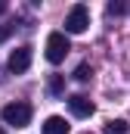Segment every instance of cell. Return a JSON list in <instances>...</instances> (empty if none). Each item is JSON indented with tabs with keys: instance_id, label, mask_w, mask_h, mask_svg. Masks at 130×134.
<instances>
[{
	"instance_id": "obj_1",
	"label": "cell",
	"mask_w": 130,
	"mask_h": 134,
	"mask_svg": "<svg viewBox=\"0 0 130 134\" xmlns=\"http://www.w3.org/2000/svg\"><path fill=\"white\" fill-rule=\"evenodd\" d=\"M87 28H90V9L84 3L71 6L68 16H65V34H84Z\"/></svg>"
},
{
	"instance_id": "obj_2",
	"label": "cell",
	"mask_w": 130,
	"mask_h": 134,
	"mask_svg": "<svg viewBox=\"0 0 130 134\" xmlns=\"http://www.w3.org/2000/svg\"><path fill=\"white\" fill-rule=\"evenodd\" d=\"M68 50H71V44H68L65 31H53L50 37H47V63L59 66L65 56H68Z\"/></svg>"
},
{
	"instance_id": "obj_3",
	"label": "cell",
	"mask_w": 130,
	"mask_h": 134,
	"mask_svg": "<svg viewBox=\"0 0 130 134\" xmlns=\"http://www.w3.org/2000/svg\"><path fill=\"white\" fill-rule=\"evenodd\" d=\"M0 115H3V122H6V125L25 128V125L31 122V106H28V103H6V106L0 109Z\"/></svg>"
},
{
	"instance_id": "obj_4",
	"label": "cell",
	"mask_w": 130,
	"mask_h": 134,
	"mask_svg": "<svg viewBox=\"0 0 130 134\" xmlns=\"http://www.w3.org/2000/svg\"><path fill=\"white\" fill-rule=\"evenodd\" d=\"M6 66H9V72H12V75L28 72V69H31V47H28V44L16 47V50L9 53V63H6Z\"/></svg>"
},
{
	"instance_id": "obj_5",
	"label": "cell",
	"mask_w": 130,
	"mask_h": 134,
	"mask_svg": "<svg viewBox=\"0 0 130 134\" xmlns=\"http://www.w3.org/2000/svg\"><path fill=\"white\" fill-rule=\"evenodd\" d=\"M68 109H71V115H77V119H90V115H93V100H90L87 94H71V97H68Z\"/></svg>"
},
{
	"instance_id": "obj_6",
	"label": "cell",
	"mask_w": 130,
	"mask_h": 134,
	"mask_svg": "<svg viewBox=\"0 0 130 134\" xmlns=\"http://www.w3.org/2000/svg\"><path fill=\"white\" fill-rule=\"evenodd\" d=\"M43 134H68V122L62 115H50L43 122Z\"/></svg>"
},
{
	"instance_id": "obj_7",
	"label": "cell",
	"mask_w": 130,
	"mask_h": 134,
	"mask_svg": "<svg viewBox=\"0 0 130 134\" xmlns=\"http://www.w3.org/2000/svg\"><path fill=\"white\" fill-rule=\"evenodd\" d=\"M47 91H50L53 97H62V94H65V75H50Z\"/></svg>"
},
{
	"instance_id": "obj_8",
	"label": "cell",
	"mask_w": 130,
	"mask_h": 134,
	"mask_svg": "<svg viewBox=\"0 0 130 134\" xmlns=\"http://www.w3.org/2000/svg\"><path fill=\"white\" fill-rule=\"evenodd\" d=\"M130 125L124 119H112V122H105V134H127Z\"/></svg>"
},
{
	"instance_id": "obj_9",
	"label": "cell",
	"mask_w": 130,
	"mask_h": 134,
	"mask_svg": "<svg viewBox=\"0 0 130 134\" xmlns=\"http://www.w3.org/2000/svg\"><path fill=\"white\" fill-rule=\"evenodd\" d=\"M74 78H77V81H90V78H93V69H90V63H81V66L74 69Z\"/></svg>"
},
{
	"instance_id": "obj_10",
	"label": "cell",
	"mask_w": 130,
	"mask_h": 134,
	"mask_svg": "<svg viewBox=\"0 0 130 134\" xmlns=\"http://www.w3.org/2000/svg\"><path fill=\"white\" fill-rule=\"evenodd\" d=\"M108 13L112 16H121V13H127V3H108Z\"/></svg>"
},
{
	"instance_id": "obj_11",
	"label": "cell",
	"mask_w": 130,
	"mask_h": 134,
	"mask_svg": "<svg viewBox=\"0 0 130 134\" xmlns=\"http://www.w3.org/2000/svg\"><path fill=\"white\" fill-rule=\"evenodd\" d=\"M9 34H12V25H0V44L9 41Z\"/></svg>"
},
{
	"instance_id": "obj_12",
	"label": "cell",
	"mask_w": 130,
	"mask_h": 134,
	"mask_svg": "<svg viewBox=\"0 0 130 134\" xmlns=\"http://www.w3.org/2000/svg\"><path fill=\"white\" fill-rule=\"evenodd\" d=\"M6 9H9V6H6V3H3V0H0V16H3V13H6Z\"/></svg>"
},
{
	"instance_id": "obj_13",
	"label": "cell",
	"mask_w": 130,
	"mask_h": 134,
	"mask_svg": "<svg viewBox=\"0 0 130 134\" xmlns=\"http://www.w3.org/2000/svg\"><path fill=\"white\" fill-rule=\"evenodd\" d=\"M0 134H6V131H3V128H0Z\"/></svg>"
}]
</instances>
